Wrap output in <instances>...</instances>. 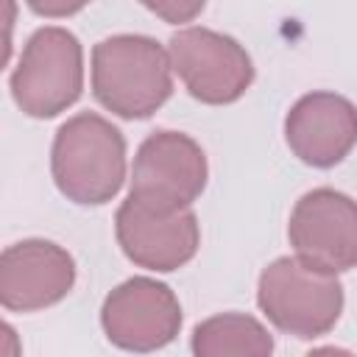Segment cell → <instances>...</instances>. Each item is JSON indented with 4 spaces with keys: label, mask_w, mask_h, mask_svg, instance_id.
<instances>
[{
    "label": "cell",
    "mask_w": 357,
    "mask_h": 357,
    "mask_svg": "<svg viewBox=\"0 0 357 357\" xmlns=\"http://www.w3.org/2000/svg\"><path fill=\"white\" fill-rule=\"evenodd\" d=\"M148 11L159 14L167 22H190L198 11H204V3H190V6H176V3H148Z\"/></svg>",
    "instance_id": "13"
},
{
    "label": "cell",
    "mask_w": 357,
    "mask_h": 357,
    "mask_svg": "<svg viewBox=\"0 0 357 357\" xmlns=\"http://www.w3.org/2000/svg\"><path fill=\"white\" fill-rule=\"evenodd\" d=\"M304 357H357V354H351L349 349H340V346H318V349L307 351Z\"/></svg>",
    "instance_id": "14"
},
{
    "label": "cell",
    "mask_w": 357,
    "mask_h": 357,
    "mask_svg": "<svg viewBox=\"0 0 357 357\" xmlns=\"http://www.w3.org/2000/svg\"><path fill=\"white\" fill-rule=\"evenodd\" d=\"M209 178L204 148L184 131H153L134 153L128 195L162 212L190 209Z\"/></svg>",
    "instance_id": "5"
},
{
    "label": "cell",
    "mask_w": 357,
    "mask_h": 357,
    "mask_svg": "<svg viewBox=\"0 0 357 357\" xmlns=\"http://www.w3.org/2000/svg\"><path fill=\"white\" fill-rule=\"evenodd\" d=\"M114 234L134 265L156 273L184 268L201 245V226L192 209L162 212L131 195L117 206Z\"/></svg>",
    "instance_id": "9"
},
{
    "label": "cell",
    "mask_w": 357,
    "mask_h": 357,
    "mask_svg": "<svg viewBox=\"0 0 357 357\" xmlns=\"http://www.w3.org/2000/svg\"><path fill=\"white\" fill-rule=\"evenodd\" d=\"M287 148L310 167H335L357 145V106L337 92H307L284 117Z\"/></svg>",
    "instance_id": "11"
},
{
    "label": "cell",
    "mask_w": 357,
    "mask_h": 357,
    "mask_svg": "<svg viewBox=\"0 0 357 357\" xmlns=\"http://www.w3.org/2000/svg\"><path fill=\"white\" fill-rule=\"evenodd\" d=\"M50 176L59 192L73 204H109L126 181L123 131L98 112L73 114L53 137Z\"/></svg>",
    "instance_id": "2"
},
{
    "label": "cell",
    "mask_w": 357,
    "mask_h": 357,
    "mask_svg": "<svg viewBox=\"0 0 357 357\" xmlns=\"http://www.w3.org/2000/svg\"><path fill=\"white\" fill-rule=\"evenodd\" d=\"M167 53L184 89L206 106L240 100L254 81L248 50L234 36L204 25L176 31L167 42Z\"/></svg>",
    "instance_id": "6"
},
{
    "label": "cell",
    "mask_w": 357,
    "mask_h": 357,
    "mask_svg": "<svg viewBox=\"0 0 357 357\" xmlns=\"http://www.w3.org/2000/svg\"><path fill=\"white\" fill-rule=\"evenodd\" d=\"M73 284L75 259L53 240H20L0 254V304L8 312H39L53 307Z\"/></svg>",
    "instance_id": "10"
},
{
    "label": "cell",
    "mask_w": 357,
    "mask_h": 357,
    "mask_svg": "<svg viewBox=\"0 0 357 357\" xmlns=\"http://www.w3.org/2000/svg\"><path fill=\"white\" fill-rule=\"evenodd\" d=\"M92 95L123 120H145L173 95L165 45L145 33H114L92 47Z\"/></svg>",
    "instance_id": "1"
},
{
    "label": "cell",
    "mask_w": 357,
    "mask_h": 357,
    "mask_svg": "<svg viewBox=\"0 0 357 357\" xmlns=\"http://www.w3.org/2000/svg\"><path fill=\"white\" fill-rule=\"evenodd\" d=\"M8 89L28 117L50 120L67 112L84 92V47L78 36L61 25L36 28L11 70Z\"/></svg>",
    "instance_id": "4"
},
{
    "label": "cell",
    "mask_w": 357,
    "mask_h": 357,
    "mask_svg": "<svg viewBox=\"0 0 357 357\" xmlns=\"http://www.w3.org/2000/svg\"><path fill=\"white\" fill-rule=\"evenodd\" d=\"M192 357H273V335L248 312H218L195 324Z\"/></svg>",
    "instance_id": "12"
},
{
    "label": "cell",
    "mask_w": 357,
    "mask_h": 357,
    "mask_svg": "<svg viewBox=\"0 0 357 357\" xmlns=\"http://www.w3.org/2000/svg\"><path fill=\"white\" fill-rule=\"evenodd\" d=\"M343 301L340 279L307 265L296 254L268 262L257 282V304L262 315L279 332L298 340H312L335 329Z\"/></svg>",
    "instance_id": "3"
},
{
    "label": "cell",
    "mask_w": 357,
    "mask_h": 357,
    "mask_svg": "<svg viewBox=\"0 0 357 357\" xmlns=\"http://www.w3.org/2000/svg\"><path fill=\"white\" fill-rule=\"evenodd\" d=\"M181 321L184 315L176 293L151 276H131L120 282L100 304L106 340L131 354H148L170 346Z\"/></svg>",
    "instance_id": "7"
},
{
    "label": "cell",
    "mask_w": 357,
    "mask_h": 357,
    "mask_svg": "<svg viewBox=\"0 0 357 357\" xmlns=\"http://www.w3.org/2000/svg\"><path fill=\"white\" fill-rule=\"evenodd\" d=\"M287 240L318 271L337 276L357 268V201L332 187L304 192L290 212Z\"/></svg>",
    "instance_id": "8"
}]
</instances>
